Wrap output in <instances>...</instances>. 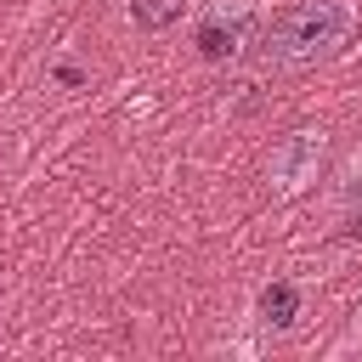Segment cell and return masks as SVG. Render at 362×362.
I'll use <instances>...</instances> for the list:
<instances>
[{
  "mask_svg": "<svg viewBox=\"0 0 362 362\" xmlns=\"http://www.w3.org/2000/svg\"><path fill=\"white\" fill-rule=\"evenodd\" d=\"M356 34V6L351 0H294L288 11H277V23L266 28V68H317L328 57H339Z\"/></svg>",
  "mask_w": 362,
  "mask_h": 362,
  "instance_id": "6da1fadb",
  "label": "cell"
},
{
  "mask_svg": "<svg viewBox=\"0 0 362 362\" xmlns=\"http://www.w3.org/2000/svg\"><path fill=\"white\" fill-rule=\"evenodd\" d=\"M317 164H322V130H288L266 158V187L277 198H294L317 181Z\"/></svg>",
  "mask_w": 362,
  "mask_h": 362,
  "instance_id": "7a4b0ae2",
  "label": "cell"
},
{
  "mask_svg": "<svg viewBox=\"0 0 362 362\" xmlns=\"http://www.w3.org/2000/svg\"><path fill=\"white\" fill-rule=\"evenodd\" d=\"M243 23H249V0L215 6V11L204 17V28H198V51H204L209 62H226V57H238V45H243Z\"/></svg>",
  "mask_w": 362,
  "mask_h": 362,
  "instance_id": "3957f363",
  "label": "cell"
},
{
  "mask_svg": "<svg viewBox=\"0 0 362 362\" xmlns=\"http://www.w3.org/2000/svg\"><path fill=\"white\" fill-rule=\"evenodd\" d=\"M294 317H300V288H294V283H266V288H260V322L288 328Z\"/></svg>",
  "mask_w": 362,
  "mask_h": 362,
  "instance_id": "277c9868",
  "label": "cell"
},
{
  "mask_svg": "<svg viewBox=\"0 0 362 362\" xmlns=\"http://www.w3.org/2000/svg\"><path fill=\"white\" fill-rule=\"evenodd\" d=\"M181 11H187V0H130V23H136L141 34H164V28H175Z\"/></svg>",
  "mask_w": 362,
  "mask_h": 362,
  "instance_id": "5b68a950",
  "label": "cell"
}]
</instances>
